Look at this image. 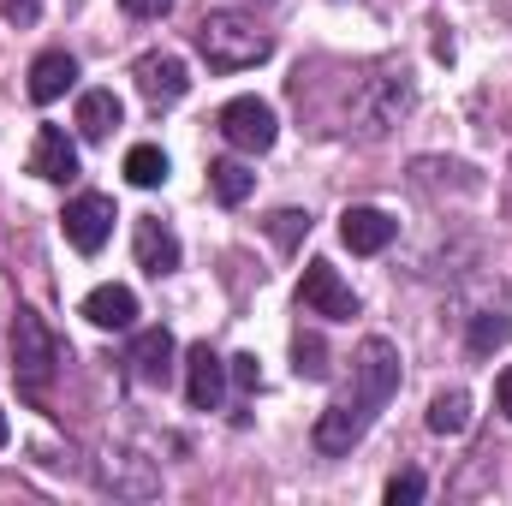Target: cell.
Listing matches in <instances>:
<instances>
[{
    "mask_svg": "<svg viewBox=\"0 0 512 506\" xmlns=\"http://www.w3.org/2000/svg\"><path fill=\"white\" fill-rule=\"evenodd\" d=\"M197 54H203L215 72H245V66H262V60L274 54V36H268L256 18L221 6V12H203V24H197Z\"/></svg>",
    "mask_w": 512,
    "mask_h": 506,
    "instance_id": "6da1fadb",
    "label": "cell"
},
{
    "mask_svg": "<svg viewBox=\"0 0 512 506\" xmlns=\"http://www.w3.org/2000/svg\"><path fill=\"white\" fill-rule=\"evenodd\" d=\"M12 370H18V387L30 399H48V381L60 370V346H54V334H48V322L36 310L12 316Z\"/></svg>",
    "mask_w": 512,
    "mask_h": 506,
    "instance_id": "7a4b0ae2",
    "label": "cell"
},
{
    "mask_svg": "<svg viewBox=\"0 0 512 506\" xmlns=\"http://www.w3.org/2000/svg\"><path fill=\"white\" fill-rule=\"evenodd\" d=\"M399 393V346L382 340V334H370L364 346H358V358H352V405L376 423V411H382L387 399Z\"/></svg>",
    "mask_w": 512,
    "mask_h": 506,
    "instance_id": "3957f363",
    "label": "cell"
},
{
    "mask_svg": "<svg viewBox=\"0 0 512 506\" xmlns=\"http://www.w3.org/2000/svg\"><path fill=\"white\" fill-rule=\"evenodd\" d=\"M215 126H221V137H227L239 155H262V149H274V137H280V120H274V108H268L262 96H233Z\"/></svg>",
    "mask_w": 512,
    "mask_h": 506,
    "instance_id": "277c9868",
    "label": "cell"
},
{
    "mask_svg": "<svg viewBox=\"0 0 512 506\" xmlns=\"http://www.w3.org/2000/svg\"><path fill=\"white\" fill-rule=\"evenodd\" d=\"M298 304H304L310 316H328V322H352V316H358V292L340 280L334 262H310V268H304V280H298Z\"/></svg>",
    "mask_w": 512,
    "mask_h": 506,
    "instance_id": "5b68a950",
    "label": "cell"
},
{
    "mask_svg": "<svg viewBox=\"0 0 512 506\" xmlns=\"http://www.w3.org/2000/svg\"><path fill=\"white\" fill-rule=\"evenodd\" d=\"M405 114H411V78L382 72V78H370V84H364V96H358V131H364V137L393 131Z\"/></svg>",
    "mask_w": 512,
    "mask_h": 506,
    "instance_id": "8992f818",
    "label": "cell"
},
{
    "mask_svg": "<svg viewBox=\"0 0 512 506\" xmlns=\"http://www.w3.org/2000/svg\"><path fill=\"white\" fill-rule=\"evenodd\" d=\"M66 245L84 256H96L108 245V233H114V197H102V191H84V197H72L66 203Z\"/></svg>",
    "mask_w": 512,
    "mask_h": 506,
    "instance_id": "52a82bcc",
    "label": "cell"
},
{
    "mask_svg": "<svg viewBox=\"0 0 512 506\" xmlns=\"http://www.w3.org/2000/svg\"><path fill=\"white\" fill-rule=\"evenodd\" d=\"M131 78H137V96H143L149 108H173V102H185V90H191V72H185L179 54H143V60L131 66Z\"/></svg>",
    "mask_w": 512,
    "mask_h": 506,
    "instance_id": "ba28073f",
    "label": "cell"
},
{
    "mask_svg": "<svg viewBox=\"0 0 512 506\" xmlns=\"http://www.w3.org/2000/svg\"><path fill=\"white\" fill-rule=\"evenodd\" d=\"M30 173L48 179V185H72L78 179V143L60 126H36V143H30Z\"/></svg>",
    "mask_w": 512,
    "mask_h": 506,
    "instance_id": "9c48e42d",
    "label": "cell"
},
{
    "mask_svg": "<svg viewBox=\"0 0 512 506\" xmlns=\"http://www.w3.org/2000/svg\"><path fill=\"white\" fill-rule=\"evenodd\" d=\"M221 393H227V364L209 352V340H197L185 352V399H191V411H215Z\"/></svg>",
    "mask_w": 512,
    "mask_h": 506,
    "instance_id": "30bf717a",
    "label": "cell"
},
{
    "mask_svg": "<svg viewBox=\"0 0 512 506\" xmlns=\"http://www.w3.org/2000/svg\"><path fill=\"white\" fill-rule=\"evenodd\" d=\"M102 489H114V495H131V501H149V495H161V471L143 459V453H108L102 459Z\"/></svg>",
    "mask_w": 512,
    "mask_h": 506,
    "instance_id": "8fae6325",
    "label": "cell"
},
{
    "mask_svg": "<svg viewBox=\"0 0 512 506\" xmlns=\"http://www.w3.org/2000/svg\"><path fill=\"white\" fill-rule=\"evenodd\" d=\"M173 334L167 328H143L137 340H131L126 364H131V381H143V387H167V376H173Z\"/></svg>",
    "mask_w": 512,
    "mask_h": 506,
    "instance_id": "7c38bea8",
    "label": "cell"
},
{
    "mask_svg": "<svg viewBox=\"0 0 512 506\" xmlns=\"http://www.w3.org/2000/svg\"><path fill=\"white\" fill-rule=\"evenodd\" d=\"M72 84H78V60H72L66 48H48V54H36V60H30V84H24V90H30V102H36V108L60 102Z\"/></svg>",
    "mask_w": 512,
    "mask_h": 506,
    "instance_id": "4fadbf2b",
    "label": "cell"
},
{
    "mask_svg": "<svg viewBox=\"0 0 512 506\" xmlns=\"http://www.w3.org/2000/svg\"><path fill=\"white\" fill-rule=\"evenodd\" d=\"M393 233H399V221L382 215V209H364V203H358V209L340 215V239H346L358 256H382L387 245H393Z\"/></svg>",
    "mask_w": 512,
    "mask_h": 506,
    "instance_id": "5bb4252c",
    "label": "cell"
},
{
    "mask_svg": "<svg viewBox=\"0 0 512 506\" xmlns=\"http://www.w3.org/2000/svg\"><path fill=\"white\" fill-rule=\"evenodd\" d=\"M131 251H137V268H143V274H155V280L179 268V239H173V227H161L155 215H143V221H137Z\"/></svg>",
    "mask_w": 512,
    "mask_h": 506,
    "instance_id": "9a60e30c",
    "label": "cell"
},
{
    "mask_svg": "<svg viewBox=\"0 0 512 506\" xmlns=\"http://www.w3.org/2000/svg\"><path fill=\"white\" fill-rule=\"evenodd\" d=\"M84 316H90L96 328H114V334H120V328H131V322H137V292L108 280V286H96V292L84 298Z\"/></svg>",
    "mask_w": 512,
    "mask_h": 506,
    "instance_id": "2e32d148",
    "label": "cell"
},
{
    "mask_svg": "<svg viewBox=\"0 0 512 506\" xmlns=\"http://www.w3.org/2000/svg\"><path fill=\"white\" fill-rule=\"evenodd\" d=\"M120 96L114 90H84L78 96V137H90V143H102V137H114V126H120Z\"/></svg>",
    "mask_w": 512,
    "mask_h": 506,
    "instance_id": "e0dca14e",
    "label": "cell"
},
{
    "mask_svg": "<svg viewBox=\"0 0 512 506\" xmlns=\"http://www.w3.org/2000/svg\"><path fill=\"white\" fill-rule=\"evenodd\" d=\"M429 429H435V435H465V429H471V393H465V387L435 393V399H429Z\"/></svg>",
    "mask_w": 512,
    "mask_h": 506,
    "instance_id": "ac0fdd59",
    "label": "cell"
},
{
    "mask_svg": "<svg viewBox=\"0 0 512 506\" xmlns=\"http://www.w3.org/2000/svg\"><path fill=\"white\" fill-rule=\"evenodd\" d=\"M209 191H215V203L239 209V203L256 191V173L245 167V161H215V167H209Z\"/></svg>",
    "mask_w": 512,
    "mask_h": 506,
    "instance_id": "d6986e66",
    "label": "cell"
},
{
    "mask_svg": "<svg viewBox=\"0 0 512 506\" xmlns=\"http://www.w3.org/2000/svg\"><path fill=\"white\" fill-rule=\"evenodd\" d=\"M126 179L131 185H143V191H155V185L167 179V155H161L155 143H131L126 149Z\"/></svg>",
    "mask_w": 512,
    "mask_h": 506,
    "instance_id": "ffe728a7",
    "label": "cell"
},
{
    "mask_svg": "<svg viewBox=\"0 0 512 506\" xmlns=\"http://www.w3.org/2000/svg\"><path fill=\"white\" fill-rule=\"evenodd\" d=\"M465 340H471L477 358H489L495 346H507L512 340V322L501 316V310H483V316H471V334H465Z\"/></svg>",
    "mask_w": 512,
    "mask_h": 506,
    "instance_id": "44dd1931",
    "label": "cell"
},
{
    "mask_svg": "<svg viewBox=\"0 0 512 506\" xmlns=\"http://www.w3.org/2000/svg\"><path fill=\"white\" fill-rule=\"evenodd\" d=\"M268 239H274L280 251H298V245L310 239V215H304V209H274V215H268Z\"/></svg>",
    "mask_w": 512,
    "mask_h": 506,
    "instance_id": "7402d4cb",
    "label": "cell"
},
{
    "mask_svg": "<svg viewBox=\"0 0 512 506\" xmlns=\"http://www.w3.org/2000/svg\"><path fill=\"white\" fill-rule=\"evenodd\" d=\"M292 370L304 381H328V346H322V334H298V346H292Z\"/></svg>",
    "mask_w": 512,
    "mask_h": 506,
    "instance_id": "603a6c76",
    "label": "cell"
},
{
    "mask_svg": "<svg viewBox=\"0 0 512 506\" xmlns=\"http://www.w3.org/2000/svg\"><path fill=\"white\" fill-rule=\"evenodd\" d=\"M423 489H429V483H423V471H399V477L387 483V506H417V501H423Z\"/></svg>",
    "mask_w": 512,
    "mask_h": 506,
    "instance_id": "cb8c5ba5",
    "label": "cell"
},
{
    "mask_svg": "<svg viewBox=\"0 0 512 506\" xmlns=\"http://www.w3.org/2000/svg\"><path fill=\"white\" fill-rule=\"evenodd\" d=\"M227 376L239 393H256L262 387V364H256V352H239V358H227Z\"/></svg>",
    "mask_w": 512,
    "mask_h": 506,
    "instance_id": "d4e9b609",
    "label": "cell"
},
{
    "mask_svg": "<svg viewBox=\"0 0 512 506\" xmlns=\"http://www.w3.org/2000/svg\"><path fill=\"white\" fill-rule=\"evenodd\" d=\"M0 18L24 30V24H36V18H42V0H0Z\"/></svg>",
    "mask_w": 512,
    "mask_h": 506,
    "instance_id": "484cf974",
    "label": "cell"
},
{
    "mask_svg": "<svg viewBox=\"0 0 512 506\" xmlns=\"http://www.w3.org/2000/svg\"><path fill=\"white\" fill-rule=\"evenodd\" d=\"M120 6H126L131 18H167L173 12V0H120Z\"/></svg>",
    "mask_w": 512,
    "mask_h": 506,
    "instance_id": "4316f807",
    "label": "cell"
},
{
    "mask_svg": "<svg viewBox=\"0 0 512 506\" xmlns=\"http://www.w3.org/2000/svg\"><path fill=\"white\" fill-rule=\"evenodd\" d=\"M495 405H501V417H512V364L501 370V381H495Z\"/></svg>",
    "mask_w": 512,
    "mask_h": 506,
    "instance_id": "83f0119b",
    "label": "cell"
},
{
    "mask_svg": "<svg viewBox=\"0 0 512 506\" xmlns=\"http://www.w3.org/2000/svg\"><path fill=\"white\" fill-rule=\"evenodd\" d=\"M6 441H12V429H6V411H0V447H6Z\"/></svg>",
    "mask_w": 512,
    "mask_h": 506,
    "instance_id": "f1b7e54d",
    "label": "cell"
}]
</instances>
